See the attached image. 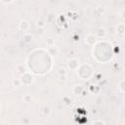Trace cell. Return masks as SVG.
<instances>
[{
	"mask_svg": "<svg viewBox=\"0 0 125 125\" xmlns=\"http://www.w3.org/2000/svg\"><path fill=\"white\" fill-rule=\"evenodd\" d=\"M12 84H13L14 87H19V86H21V79H19V78H15V79L12 81Z\"/></svg>",
	"mask_w": 125,
	"mask_h": 125,
	"instance_id": "cell-12",
	"label": "cell"
},
{
	"mask_svg": "<svg viewBox=\"0 0 125 125\" xmlns=\"http://www.w3.org/2000/svg\"><path fill=\"white\" fill-rule=\"evenodd\" d=\"M48 51L50 52V54H51L52 56H56V55L58 54V52H59L58 48H57L55 45H53V46H49V48H48Z\"/></svg>",
	"mask_w": 125,
	"mask_h": 125,
	"instance_id": "cell-8",
	"label": "cell"
},
{
	"mask_svg": "<svg viewBox=\"0 0 125 125\" xmlns=\"http://www.w3.org/2000/svg\"><path fill=\"white\" fill-rule=\"evenodd\" d=\"M82 90H83V88H82L80 85H75V86L73 87V89H72L73 94H75V95H80L81 92H82Z\"/></svg>",
	"mask_w": 125,
	"mask_h": 125,
	"instance_id": "cell-9",
	"label": "cell"
},
{
	"mask_svg": "<svg viewBox=\"0 0 125 125\" xmlns=\"http://www.w3.org/2000/svg\"><path fill=\"white\" fill-rule=\"evenodd\" d=\"M60 79H61V80H63V81H65V79H66V75H62V76H60Z\"/></svg>",
	"mask_w": 125,
	"mask_h": 125,
	"instance_id": "cell-18",
	"label": "cell"
},
{
	"mask_svg": "<svg viewBox=\"0 0 125 125\" xmlns=\"http://www.w3.org/2000/svg\"><path fill=\"white\" fill-rule=\"evenodd\" d=\"M22 39H23V41H24L25 43H30V42L33 40V36H32L30 33H25V34L23 35Z\"/></svg>",
	"mask_w": 125,
	"mask_h": 125,
	"instance_id": "cell-7",
	"label": "cell"
},
{
	"mask_svg": "<svg viewBox=\"0 0 125 125\" xmlns=\"http://www.w3.org/2000/svg\"><path fill=\"white\" fill-rule=\"evenodd\" d=\"M17 71H18V73H20L21 75H22V74H24L26 71H25V67L23 66V64H19V65H17Z\"/></svg>",
	"mask_w": 125,
	"mask_h": 125,
	"instance_id": "cell-10",
	"label": "cell"
},
{
	"mask_svg": "<svg viewBox=\"0 0 125 125\" xmlns=\"http://www.w3.org/2000/svg\"><path fill=\"white\" fill-rule=\"evenodd\" d=\"M26 80H28V82H29V84H30L31 82H33L34 78H33V76H32L30 73H27V72H25L24 74H22V75H21V83H23L24 85H26Z\"/></svg>",
	"mask_w": 125,
	"mask_h": 125,
	"instance_id": "cell-1",
	"label": "cell"
},
{
	"mask_svg": "<svg viewBox=\"0 0 125 125\" xmlns=\"http://www.w3.org/2000/svg\"><path fill=\"white\" fill-rule=\"evenodd\" d=\"M124 84H125V80H124V79H122V80L120 81V84H119V89H120V92H121L122 94L125 92V89H124Z\"/></svg>",
	"mask_w": 125,
	"mask_h": 125,
	"instance_id": "cell-14",
	"label": "cell"
},
{
	"mask_svg": "<svg viewBox=\"0 0 125 125\" xmlns=\"http://www.w3.org/2000/svg\"><path fill=\"white\" fill-rule=\"evenodd\" d=\"M58 74L59 76H62V75H66V70L64 67H60L58 69Z\"/></svg>",
	"mask_w": 125,
	"mask_h": 125,
	"instance_id": "cell-13",
	"label": "cell"
},
{
	"mask_svg": "<svg viewBox=\"0 0 125 125\" xmlns=\"http://www.w3.org/2000/svg\"><path fill=\"white\" fill-rule=\"evenodd\" d=\"M19 27H20L21 30L26 31V30L29 28V23H28L26 21H21L19 23Z\"/></svg>",
	"mask_w": 125,
	"mask_h": 125,
	"instance_id": "cell-5",
	"label": "cell"
},
{
	"mask_svg": "<svg viewBox=\"0 0 125 125\" xmlns=\"http://www.w3.org/2000/svg\"><path fill=\"white\" fill-rule=\"evenodd\" d=\"M37 25L39 26V28H43L44 26H45V22L43 21H37Z\"/></svg>",
	"mask_w": 125,
	"mask_h": 125,
	"instance_id": "cell-15",
	"label": "cell"
},
{
	"mask_svg": "<svg viewBox=\"0 0 125 125\" xmlns=\"http://www.w3.org/2000/svg\"><path fill=\"white\" fill-rule=\"evenodd\" d=\"M22 100H23V102H25V103H30V102L32 101V97H31V95H29V94H25V95H23Z\"/></svg>",
	"mask_w": 125,
	"mask_h": 125,
	"instance_id": "cell-11",
	"label": "cell"
},
{
	"mask_svg": "<svg viewBox=\"0 0 125 125\" xmlns=\"http://www.w3.org/2000/svg\"><path fill=\"white\" fill-rule=\"evenodd\" d=\"M47 44H48V46H53V45H55V41H54V39H52V38L48 39V40H47Z\"/></svg>",
	"mask_w": 125,
	"mask_h": 125,
	"instance_id": "cell-17",
	"label": "cell"
},
{
	"mask_svg": "<svg viewBox=\"0 0 125 125\" xmlns=\"http://www.w3.org/2000/svg\"><path fill=\"white\" fill-rule=\"evenodd\" d=\"M116 30L119 34H124V31H125V25L123 22H120L116 25Z\"/></svg>",
	"mask_w": 125,
	"mask_h": 125,
	"instance_id": "cell-6",
	"label": "cell"
},
{
	"mask_svg": "<svg viewBox=\"0 0 125 125\" xmlns=\"http://www.w3.org/2000/svg\"><path fill=\"white\" fill-rule=\"evenodd\" d=\"M96 42H97V37H96V35H94V34H88V35H86V37H85V43H86V44L92 46V45H94Z\"/></svg>",
	"mask_w": 125,
	"mask_h": 125,
	"instance_id": "cell-2",
	"label": "cell"
},
{
	"mask_svg": "<svg viewBox=\"0 0 125 125\" xmlns=\"http://www.w3.org/2000/svg\"><path fill=\"white\" fill-rule=\"evenodd\" d=\"M79 65V62L77 59H70L67 61V66L70 69H76Z\"/></svg>",
	"mask_w": 125,
	"mask_h": 125,
	"instance_id": "cell-3",
	"label": "cell"
},
{
	"mask_svg": "<svg viewBox=\"0 0 125 125\" xmlns=\"http://www.w3.org/2000/svg\"><path fill=\"white\" fill-rule=\"evenodd\" d=\"M105 35H106V30H105V28H104V27H99V28H98V31H97L96 37L104 38V37H105Z\"/></svg>",
	"mask_w": 125,
	"mask_h": 125,
	"instance_id": "cell-4",
	"label": "cell"
},
{
	"mask_svg": "<svg viewBox=\"0 0 125 125\" xmlns=\"http://www.w3.org/2000/svg\"><path fill=\"white\" fill-rule=\"evenodd\" d=\"M92 125H104V122L102 120H96L92 123Z\"/></svg>",
	"mask_w": 125,
	"mask_h": 125,
	"instance_id": "cell-16",
	"label": "cell"
}]
</instances>
